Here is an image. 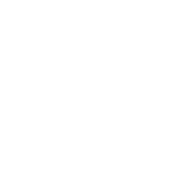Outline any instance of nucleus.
Listing matches in <instances>:
<instances>
[]
</instances>
